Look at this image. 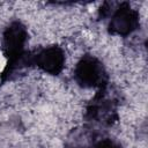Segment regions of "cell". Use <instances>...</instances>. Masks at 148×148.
Instances as JSON below:
<instances>
[{
  "instance_id": "cell-5",
  "label": "cell",
  "mask_w": 148,
  "mask_h": 148,
  "mask_svg": "<svg viewBox=\"0 0 148 148\" xmlns=\"http://www.w3.org/2000/svg\"><path fill=\"white\" fill-rule=\"evenodd\" d=\"M65 64L66 56L59 45H49L36 52H30V66H35L49 75H59L64 71Z\"/></svg>"
},
{
  "instance_id": "cell-4",
  "label": "cell",
  "mask_w": 148,
  "mask_h": 148,
  "mask_svg": "<svg viewBox=\"0 0 148 148\" xmlns=\"http://www.w3.org/2000/svg\"><path fill=\"white\" fill-rule=\"evenodd\" d=\"M108 18V32L112 36L128 37L140 28L139 12L125 1L116 2Z\"/></svg>"
},
{
  "instance_id": "cell-7",
  "label": "cell",
  "mask_w": 148,
  "mask_h": 148,
  "mask_svg": "<svg viewBox=\"0 0 148 148\" xmlns=\"http://www.w3.org/2000/svg\"><path fill=\"white\" fill-rule=\"evenodd\" d=\"M91 148H123V146L118 140L101 133Z\"/></svg>"
},
{
  "instance_id": "cell-2",
  "label": "cell",
  "mask_w": 148,
  "mask_h": 148,
  "mask_svg": "<svg viewBox=\"0 0 148 148\" xmlns=\"http://www.w3.org/2000/svg\"><path fill=\"white\" fill-rule=\"evenodd\" d=\"M119 104L118 94L114 88L110 86V83L101 89H97L86 108L84 119L87 124L94 126L99 125L103 127L114 125L119 119Z\"/></svg>"
},
{
  "instance_id": "cell-3",
  "label": "cell",
  "mask_w": 148,
  "mask_h": 148,
  "mask_svg": "<svg viewBox=\"0 0 148 148\" xmlns=\"http://www.w3.org/2000/svg\"><path fill=\"white\" fill-rule=\"evenodd\" d=\"M74 81L83 89H101L109 83L104 64L92 54L82 56L74 67Z\"/></svg>"
},
{
  "instance_id": "cell-1",
  "label": "cell",
  "mask_w": 148,
  "mask_h": 148,
  "mask_svg": "<svg viewBox=\"0 0 148 148\" xmlns=\"http://www.w3.org/2000/svg\"><path fill=\"white\" fill-rule=\"evenodd\" d=\"M28 29L18 20L9 22L2 31L1 46L6 58V66L1 73V83L7 82L12 76L30 67V52L25 49L28 43Z\"/></svg>"
},
{
  "instance_id": "cell-6",
  "label": "cell",
  "mask_w": 148,
  "mask_h": 148,
  "mask_svg": "<svg viewBox=\"0 0 148 148\" xmlns=\"http://www.w3.org/2000/svg\"><path fill=\"white\" fill-rule=\"evenodd\" d=\"M101 133L98 128L90 124L76 126L66 135L64 148H91Z\"/></svg>"
}]
</instances>
